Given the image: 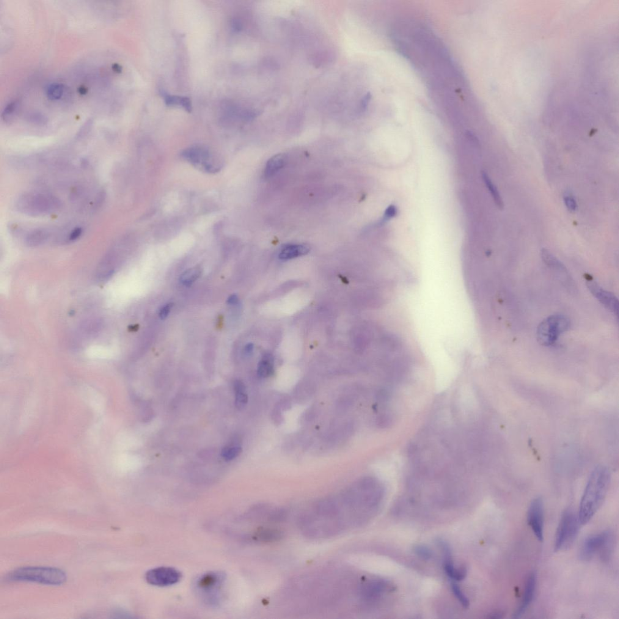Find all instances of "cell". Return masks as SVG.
Here are the masks:
<instances>
[{
  "label": "cell",
  "instance_id": "cell-41",
  "mask_svg": "<svg viewBox=\"0 0 619 619\" xmlns=\"http://www.w3.org/2000/svg\"><path fill=\"white\" fill-rule=\"evenodd\" d=\"M79 92H80L81 93H82V94H85V93H87V89H85V88H84V87H81V88H80V89H79Z\"/></svg>",
  "mask_w": 619,
  "mask_h": 619
},
{
  "label": "cell",
  "instance_id": "cell-20",
  "mask_svg": "<svg viewBox=\"0 0 619 619\" xmlns=\"http://www.w3.org/2000/svg\"><path fill=\"white\" fill-rule=\"evenodd\" d=\"M274 373V361L272 355L267 354L263 357L258 364V375L261 378H266L271 376Z\"/></svg>",
  "mask_w": 619,
  "mask_h": 619
},
{
  "label": "cell",
  "instance_id": "cell-40",
  "mask_svg": "<svg viewBox=\"0 0 619 619\" xmlns=\"http://www.w3.org/2000/svg\"><path fill=\"white\" fill-rule=\"evenodd\" d=\"M113 70H114L115 71H116V72L118 73H120V71H122V68H121L120 66L116 64H115L113 66Z\"/></svg>",
  "mask_w": 619,
  "mask_h": 619
},
{
  "label": "cell",
  "instance_id": "cell-13",
  "mask_svg": "<svg viewBox=\"0 0 619 619\" xmlns=\"http://www.w3.org/2000/svg\"><path fill=\"white\" fill-rule=\"evenodd\" d=\"M536 576L535 573H531L525 582L523 598L520 603L513 615L514 618H519L526 612L534 598L536 587Z\"/></svg>",
  "mask_w": 619,
  "mask_h": 619
},
{
  "label": "cell",
  "instance_id": "cell-34",
  "mask_svg": "<svg viewBox=\"0 0 619 619\" xmlns=\"http://www.w3.org/2000/svg\"><path fill=\"white\" fill-rule=\"evenodd\" d=\"M172 306L173 304L172 303H169L165 305V306L162 308L160 312H159V317H160L161 320H165V319H166L168 317V316L169 315Z\"/></svg>",
  "mask_w": 619,
  "mask_h": 619
},
{
  "label": "cell",
  "instance_id": "cell-31",
  "mask_svg": "<svg viewBox=\"0 0 619 619\" xmlns=\"http://www.w3.org/2000/svg\"><path fill=\"white\" fill-rule=\"evenodd\" d=\"M563 200L566 208L571 213L576 211L577 210V205L576 200H575L573 195L569 193L566 194L563 197Z\"/></svg>",
  "mask_w": 619,
  "mask_h": 619
},
{
  "label": "cell",
  "instance_id": "cell-32",
  "mask_svg": "<svg viewBox=\"0 0 619 619\" xmlns=\"http://www.w3.org/2000/svg\"><path fill=\"white\" fill-rule=\"evenodd\" d=\"M92 121L91 120L87 121V122L85 123L83 126H82L81 130H79V131L78 132V134H77V139H82V138H84V137L86 136L87 135L89 134V132L90 131L91 128H92Z\"/></svg>",
  "mask_w": 619,
  "mask_h": 619
},
{
  "label": "cell",
  "instance_id": "cell-15",
  "mask_svg": "<svg viewBox=\"0 0 619 619\" xmlns=\"http://www.w3.org/2000/svg\"><path fill=\"white\" fill-rule=\"evenodd\" d=\"M310 251V247L305 244H290L282 248L280 253L279 258L281 260H289L306 255Z\"/></svg>",
  "mask_w": 619,
  "mask_h": 619
},
{
  "label": "cell",
  "instance_id": "cell-24",
  "mask_svg": "<svg viewBox=\"0 0 619 619\" xmlns=\"http://www.w3.org/2000/svg\"><path fill=\"white\" fill-rule=\"evenodd\" d=\"M201 274H202V269L199 267H194V268L187 270L181 275L180 278L181 284L186 286L193 284L195 281L200 277Z\"/></svg>",
  "mask_w": 619,
  "mask_h": 619
},
{
  "label": "cell",
  "instance_id": "cell-8",
  "mask_svg": "<svg viewBox=\"0 0 619 619\" xmlns=\"http://www.w3.org/2000/svg\"><path fill=\"white\" fill-rule=\"evenodd\" d=\"M527 522L536 538L543 541L544 528V508L543 500L536 498L530 503L527 511Z\"/></svg>",
  "mask_w": 619,
  "mask_h": 619
},
{
  "label": "cell",
  "instance_id": "cell-37",
  "mask_svg": "<svg viewBox=\"0 0 619 619\" xmlns=\"http://www.w3.org/2000/svg\"><path fill=\"white\" fill-rule=\"evenodd\" d=\"M232 28L235 32H239L242 29V24L241 22L238 20H234L232 22Z\"/></svg>",
  "mask_w": 619,
  "mask_h": 619
},
{
  "label": "cell",
  "instance_id": "cell-2",
  "mask_svg": "<svg viewBox=\"0 0 619 619\" xmlns=\"http://www.w3.org/2000/svg\"><path fill=\"white\" fill-rule=\"evenodd\" d=\"M9 581L37 582L39 584L60 585L67 580L64 571L59 568L43 566H26L11 572L6 577Z\"/></svg>",
  "mask_w": 619,
  "mask_h": 619
},
{
  "label": "cell",
  "instance_id": "cell-18",
  "mask_svg": "<svg viewBox=\"0 0 619 619\" xmlns=\"http://www.w3.org/2000/svg\"><path fill=\"white\" fill-rule=\"evenodd\" d=\"M285 162V156L282 154L272 157L266 164L265 170V177H271L276 174V172L284 166Z\"/></svg>",
  "mask_w": 619,
  "mask_h": 619
},
{
  "label": "cell",
  "instance_id": "cell-10",
  "mask_svg": "<svg viewBox=\"0 0 619 619\" xmlns=\"http://www.w3.org/2000/svg\"><path fill=\"white\" fill-rule=\"evenodd\" d=\"M184 158L194 166L202 168L208 172H216L217 167H214L213 162L210 161L211 157L210 153L204 148L193 147L189 148L183 153Z\"/></svg>",
  "mask_w": 619,
  "mask_h": 619
},
{
  "label": "cell",
  "instance_id": "cell-3",
  "mask_svg": "<svg viewBox=\"0 0 619 619\" xmlns=\"http://www.w3.org/2000/svg\"><path fill=\"white\" fill-rule=\"evenodd\" d=\"M61 202L57 197L48 194H23L16 199V210L29 216L37 217L59 210Z\"/></svg>",
  "mask_w": 619,
  "mask_h": 619
},
{
  "label": "cell",
  "instance_id": "cell-12",
  "mask_svg": "<svg viewBox=\"0 0 619 619\" xmlns=\"http://www.w3.org/2000/svg\"><path fill=\"white\" fill-rule=\"evenodd\" d=\"M437 543L444 553V568L447 576L451 580L456 581H461L464 579L467 575V569L465 567L455 568L453 563L452 552L449 544L443 539H439Z\"/></svg>",
  "mask_w": 619,
  "mask_h": 619
},
{
  "label": "cell",
  "instance_id": "cell-7",
  "mask_svg": "<svg viewBox=\"0 0 619 619\" xmlns=\"http://www.w3.org/2000/svg\"><path fill=\"white\" fill-rule=\"evenodd\" d=\"M225 580L224 574L212 572L200 577L195 583V588L206 604L217 605L220 601V591Z\"/></svg>",
  "mask_w": 619,
  "mask_h": 619
},
{
  "label": "cell",
  "instance_id": "cell-35",
  "mask_svg": "<svg viewBox=\"0 0 619 619\" xmlns=\"http://www.w3.org/2000/svg\"><path fill=\"white\" fill-rule=\"evenodd\" d=\"M397 213V209H396L394 206H389L386 211H385L383 221H387V220L393 218V217L395 216Z\"/></svg>",
  "mask_w": 619,
  "mask_h": 619
},
{
  "label": "cell",
  "instance_id": "cell-29",
  "mask_svg": "<svg viewBox=\"0 0 619 619\" xmlns=\"http://www.w3.org/2000/svg\"><path fill=\"white\" fill-rule=\"evenodd\" d=\"M248 402V396L246 391L235 392V405L239 409H243Z\"/></svg>",
  "mask_w": 619,
  "mask_h": 619
},
{
  "label": "cell",
  "instance_id": "cell-38",
  "mask_svg": "<svg viewBox=\"0 0 619 619\" xmlns=\"http://www.w3.org/2000/svg\"><path fill=\"white\" fill-rule=\"evenodd\" d=\"M244 350L245 353L247 355L252 354L253 350H254V345H253L252 343H249V344H247L246 346V347H245Z\"/></svg>",
  "mask_w": 619,
  "mask_h": 619
},
{
  "label": "cell",
  "instance_id": "cell-33",
  "mask_svg": "<svg viewBox=\"0 0 619 619\" xmlns=\"http://www.w3.org/2000/svg\"><path fill=\"white\" fill-rule=\"evenodd\" d=\"M82 232H83V229L82 227H76L74 228L69 233V236H68V241H75L78 240V239L81 237Z\"/></svg>",
  "mask_w": 619,
  "mask_h": 619
},
{
  "label": "cell",
  "instance_id": "cell-9",
  "mask_svg": "<svg viewBox=\"0 0 619 619\" xmlns=\"http://www.w3.org/2000/svg\"><path fill=\"white\" fill-rule=\"evenodd\" d=\"M145 577L150 584L159 587H167L174 585L179 581L181 574L174 568L159 567L148 571Z\"/></svg>",
  "mask_w": 619,
  "mask_h": 619
},
{
  "label": "cell",
  "instance_id": "cell-21",
  "mask_svg": "<svg viewBox=\"0 0 619 619\" xmlns=\"http://www.w3.org/2000/svg\"><path fill=\"white\" fill-rule=\"evenodd\" d=\"M162 95L165 99V103L167 106H180L183 107L186 111L191 112L192 110L191 102L189 99L186 97H181V96H171L167 94L163 91L161 92Z\"/></svg>",
  "mask_w": 619,
  "mask_h": 619
},
{
  "label": "cell",
  "instance_id": "cell-14",
  "mask_svg": "<svg viewBox=\"0 0 619 619\" xmlns=\"http://www.w3.org/2000/svg\"><path fill=\"white\" fill-rule=\"evenodd\" d=\"M387 587L386 584L381 580H370L362 585L360 589V594L366 601H371L378 598Z\"/></svg>",
  "mask_w": 619,
  "mask_h": 619
},
{
  "label": "cell",
  "instance_id": "cell-30",
  "mask_svg": "<svg viewBox=\"0 0 619 619\" xmlns=\"http://www.w3.org/2000/svg\"><path fill=\"white\" fill-rule=\"evenodd\" d=\"M28 120L30 122L34 123L38 125H45L48 122V119L43 114L40 113H32L30 114L28 116Z\"/></svg>",
  "mask_w": 619,
  "mask_h": 619
},
{
  "label": "cell",
  "instance_id": "cell-25",
  "mask_svg": "<svg viewBox=\"0 0 619 619\" xmlns=\"http://www.w3.org/2000/svg\"><path fill=\"white\" fill-rule=\"evenodd\" d=\"M242 452V448L239 446L230 445L225 446L222 450V456L225 460L230 461L237 457Z\"/></svg>",
  "mask_w": 619,
  "mask_h": 619
},
{
  "label": "cell",
  "instance_id": "cell-6",
  "mask_svg": "<svg viewBox=\"0 0 619 619\" xmlns=\"http://www.w3.org/2000/svg\"><path fill=\"white\" fill-rule=\"evenodd\" d=\"M570 322L561 315L550 316L539 325L537 330L538 342L544 346H550L557 342L561 334L569 328Z\"/></svg>",
  "mask_w": 619,
  "mask_h": 619
},
{
  "label": "cell",
  "instance_id": "cell-39",
  "mask_svg": "<svg viewBox=\"0 0 619 619\" xmlns=\"http://www.w3.org/2000/svg\"><path fill=\"white\" fill-rule=\"evenodd\" d=\"M491 619H500L503 618V613L501 612H494L490 615L488 617Z\"/></svg>",
  "mask_w": 619,
  "mask_h": 619
},
{
  "label": "cell",
  "instance_id": "cell-27",
  "mask_svg": "<svg viewBox=\"0 0 619 619\" xmlns=\"http://www.w3.org/2000/svg\"><path fill=\"white\" fill-rule=\"evenodd\" d=\"M63 91H64V87L61 84H52L47 88V96L51 100H59L63 94Z\"/></svg>",
  "mask_w": 619,
  "mask_h": 619
},
{
  "label": "cell",
  "instance_id": "cell-28",
  "mask_svg": "<svg viewBox=\"0 0 619 619\" xmlns=\"http://www.w3.org/2000/svg\"><path fill=\"white\" fill-rule=\"evenodd\" d=\"M414 551L418 557L422 558L423 560H429L433 557V552L431 550L423 545H417L415 546Z\"/></svg>",
  "mask_w": 619,
  "mask_h": 619
},
{
  "label": "cell",
  "instance_id": "cell-5",
  "mask_svg": "<svg viewBox=\"0 0 619 619\" xmlns=\"http://www.w3.org/2000/svg\"><path fill=\"white\" fill-rule=\"evenodd\" d=\"M613 544V536L610 531L596 533L585 539L579 552L580 559L590 561L596 555L602 558H607L610 556Z\"/></svg>",
  "mask_w": 619,
  "mask_h": 619
},
{
  "label": "cell",
  "instance_id": "cell-1",
  "mask_svg": "<svg viewBox=\"0 0 619 619\" xmlns=\"http://www.w3.org/2000/svg\"><path fill=\"white\" fill-rule=\"evenodd\" d=\"M610 478V470L607 467L599 466L591 473L577 513L580 524L589 522L603 504L609 491Z\"/></svg>",
  "mask_w": 619,
  "mask_h": 619
},
{
  "label": "cell",
  "instance_id": "cell-11",
  "mask_svg": "<svg viewBox=\"0 0 619 619\" xmlns=\"http://www.w3.org/2000/svg\"><path fill=\"white\" fill-rule=\"evenodd\" d=\"M587 285L591 293L595 298L601 302L608 309L612 311L616 315H618L619 302L618 299L613 293L605 290L590 277L587 279Z\"/></svg>",
  "mask_w": 619,
  "mask_h": 619
},
{
  "label": "cell",
  "instance_id": "cell-36",
  "mask_svg": "<svg viewBox=\"0 0 619 619\" xmlns=\"http://www.w3.org/2000/svg\"><path fill=\"white\" fill-rule=\"evenodd\" d=\"M227 303L229 305H236L238 302V297L235 294L230 295L227 299Z\"/></svg>",
  "mask_w": 619,
  "mask_h": 619
},
{
  "label": "cell",
  "instance_id": "cell-4",
  "mask_svg": "<svg viewBox=\"0 0 619 619\" xmlns=\"http://www.w3.org/2000/svg\"><path fill=\"white\" fill-rule=\"evenodd\" d=\"M580 525L578 513L570 508L563 511L556 534L555 552L565 551L573 544L578 535Z\"/></svg>",
  "mask_w": 619,
  "mask_h": 619
},
{
  "label": "cell",
  "instance_id": "cell-22",
  "mask_svg": "<svg viewBox=\"0 0 619 619\" xmlns=\"http://www.w3.org/2000/svg\"><path fill=\"white\" fill-rule=\"evenodd\" d=\"M20 109V104L18 101L11 102L2 111L1 117L4 122L9 123L13 122L17 116Z\"/></svg>",
  "mask_w": 619,
  "mask_h": 619
},
{
  "label": "cell",
  "instance_id": "cell-23",
  "mask_svg": "<svg viewBox=\"0 0 619 619\" xmlns=\"http://www.w3.org/2000/svg\"><path fill=\"white\" fill-rule=\"evenodd\" d=\"M482 177L490 192H491L492 197H493L495 204L497 205L500 210H502L503 208H504V203H503L502 198L501 197L496 186L492 183L491 178H489L488 175L486 172H483Z\"/></svg>",
  "mask_w": 619,
  "mask_h": 619
},
{
  "label": "cell",
  "instance_id": "cell-19",
  "mask_svg": "<svg viewBox=\"0 0 619 619\" xmlns=\"http://www.w3.org/2000/svg\"><path fill=\"white\" fill-rule=\"evenodd\" d=\"M284 536L281 531L274 529H261L256 533L255 537L265 543H272L281 540Z\"/></svg>",
  "mask_w": 619,
  "mask_h": 619
},
{
  "label": "cell",
  "instance_id": "cell-26",
  "mask_svg": "<svg viewBox=\"0 0 619 619\" xmlns=\"http://www.w3.org/2000/svg\"><path fill=\"white\" fill-rule=\"evenodd\" d=\"M451 590H452L453 595L455 598L458 600L459 603L461 604L464 609H467L469 607V601L466 595L461 591V588L454 582H451Z\"/></svg>",
  "mask_w": 619,
  "mask_h": 619
},
{
  "label": "cell",
  "instance_id": "cell-17",
  "mask_svg": "<svg viewBox=\"0 0 619 619\" xmlns=\"http://www.w3.org/2000/svg\"><path fill=\"white\" fill-rule=\"evenodd\" d=\"M51 236L50 231L45 229H37L27 233L26 242L29 246H37L45 243Z\"/></svg>",
  "mask_w": 619,
  "mask_h": 619
},
{
  "label": "cell",
  "instance_id": "cell-16",
  "mask_svg": "<svg viewBox=\"0 0 619 619\" xmlns=\"http://www.w3.org/2000/svg\"><path fill=\"white\" fill-rule=\"evenodd\" d=\"M541 257L544 262L547 266L550 267V268L554 269L555 271H557L558 273H560V275L561 274V276H563L564 278H566V280H568V274L565 267L555 256L553 255L548 250L546 249H542Z\"/></svg>",
  "mask_w": 619,
  "mask_h": 619
}]
</instances>
